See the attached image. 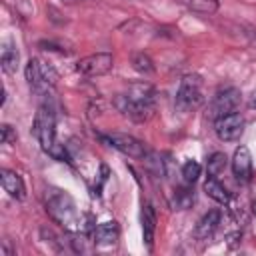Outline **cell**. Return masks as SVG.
<instances>
[{
    "label": "cell",
    "mask_w": 256,
    "mask_h": 256,
    "mask_svg": "<svg viewBox=\"0 0 256 256\" xmlns=\"http://www.w3.org/2000/svg\"><path fill=\"white\" fill-rule=\"evenodd\" d=\"M232 172L236 176L238 182H248L250 176H252V156H250V150L248 146H238L234 150V156H232Z\"/></svg>",
    "instance_id": "obj_10"
},
{
    "label": "cell",
    "mask_w": 256,
    "mask_h": 256,
    "mask_svg": "<svg viewBox=\"0 0 256 256\" xmlns=\"http://www.w3.org/2000/svg\"><path fill=\"white\" fill-rule=\"evenodd\" d=\"M46 210H48L50 216H52L56 222H60L62 226L66 224L68 228H74V224L78 222V210H76L74 200H72L68 194L60 192V190H54V192L48 196V200H46Z\"/></svg>",
    "instance_id": "obj_4"
},
{
    "label": "cell",
    "mask_w": 256,
    "mask_h": 256,
    "mask_svg": "<svg viewBox=\"0 0 256 256\" xmlns=\"http://www.w3.org/2000/svg\"><path fill=\"white\" fill-rule=\"evenodd\" d=\"M220 218H222V212H220V210H208V212L200 218V222L196 224V230H194L196 238H200V240L210 238V236L214 234V230L218 228Z\"/></svg>",
    "instance_id": "obj_13"
},
{
    "label": "cell",
    "mask_w": 256,
    "mask_h": 256,
    "mask_svg": "<svg viewBox=\"0 0 256 256\" xmlns=\"http://www.w3.org/2000/svg\"><path fill=\"white\" fill-rule=\"evenodd\" d=\"M68 2H82V0H68Z\"/></svg>",
    "instance_id": "obj_24"
},
{
    "label": "cell",
    "mask_w": 256,
    "mask_h": 256,
    "mask_svg": "<svg viewBox=\"0 0 256 256\" xmlns=\"http://www.w3.org/2000/svg\"><path fill=\"white\" fill-rule=\"evenodd\" d=\"M132 66H134L136 72H140V74H144V76L154 74V70H156L152 58H150L148 54H144V52H136V54H132Z\"/></svg>",
    "instance_id": "obj_18"
},
{
    "label": "cell",
    "mask_w": 256,
    "mask_h": 256,
    "mask_svg": "<svg viewBox=\"0 0 256 256\" xmlns=\"http://www.w3.org/2000/svg\"><path fill=\"white\" fill-rule=\"evenodd\" d=\"M34 136L44 152H48L56 160H68L64 146L56 140V116L50 104L38 106V112L34 116Z\"/></svg>",
    "instance_id": "obj_2"
},
{
    "label": "cell",
    "mask_w": 256,
    "mask_h": 256,
    "mask_svg": "<svg viewBox=\"0 0 256 256\" xmlns=\"http://www.w3.org/2000/svg\"><path fill=\"white\" fill-rule=\"evenodd\" d=\"M24 74H26L28 86L36 94H40V96H44L54 86V74H52V70L46 68V64H42L38 58H30L28 60Z\"/></svg>",
    "instance_id": "obj_5"
},
{
    "label": "cell",
    "mask_w": 256,
    "mask_h": 256,
    "mask_svg": "<svg viewBox=\"0 0 256 256\" xmlns=\"http://www.w3.org/2000/svg\"><path fill=\"white\" fill-rule=\"evenodd\" d=\"M240 102V92L236 88H224V90H218L210 102V116L216 120L218 116H224V114H230L236 110Z\"/></svg>",
    "instance_id": "obj_9"
},
{
    "label": "cell",
    "mask_w": 256,
    "mask_h": 256,
    "mask_svg": "<svg viewBox=\"0 0 256 256\" xmlns=\"http://www.w3.org/2000/svg\"><path fill=\"white\" fill-rule=\"evenodd\" d=\"M0 130H2V144H10V142L16 140V132L12 130L10 124H2Z\"/></svg>",
    "instance_id": "obj_22"
},
{
    "label": "cell",
    "mask_w": 256,
    "mask_h": 256,
    "mask_svg": "<svg viewBox=\"0 0 256 256\" xmlns=\"http://www.w3.org/2000/svg\"><path fill=\"white\" fill-rule=\"evenodd\" d=\"M0 62H2V70L6 74H14L18 70V62H20V52L16 48V44L12 40H6L2 44V52H0Z\"/></svg>",
    "instance_id": "obj_15"
},
{
    "label": "cell",
    "mask_w": 256,
    "mask_h": 256,
    "mask_svg": "<svg viewBox=\"0 0 256 256\" xmlns=\"http://www.w3.org/2000/svg\"><path fill=\"white\" fill-rule=\"evenodd\" d=\"M180 174H182V180L186 184H194L198 180V176H200V164L196 160H188V162H184Z\"/></svg>",
    "instance_id": "obj_20"
},
{
    "label": "cell",
    "mask_w": 256,
    "mask_h": 256,
    "mask_svg": "<svg viewBox=\"0 0 256 256\" xmlns=\"http://www.w3.org/2000/svg\"><path fill=\"white\" fill-rule=\"evenodd\" d=\"M204 192H206V196H210V198H212L214 202H218V204H228V202H230V194H228V190L218 182V178L208 176L206 182H204Z\"/></svg>",
    "instance_id": "obj_16"
},
{
    "label": "cell",
    "mask_w": 256,
    "mask_h": 256,
    "mask_svg": "<svg viewBox=\"0 0 256 256\" xmlns=\"http://www.w3.org/2000/svg\"><path fill=\"white\" fill-rule=\"evenodd\" d=\"M186 4L198 14H214L218 10V0H186Z\"/></svg>",
    "instance_id": "obj_19"
},
{
    "label": "cell",
    "mask_w": 256,
    "mask_h": 256,
    "mask_svg": "<svg viewBox=\"0 0 256 256\" xmlns=\"http://www.w3.org/2000/svg\"><path fill=\"white\" fill-rule=\"evenodd\" d=\"M0 182H2L4 192H8V196H12V198H16V200H24V198H26L24 180H22V176L16 174L14 170L2 168V170H0Z\"/></svg>",
    "instance_id": "obj_11"
},
{
    "label": "cell",
    "mask_w": 256,
    "mask_h": 256,
    "mask_svg": "<svg viewBox=\"0 0 256 256\" xmlns=\"http://www.w3.org/2000/svg\"><path fill=\"white\" fill-rule=\"evenodd\" d=\"M226 154H222V152H214L208 160H206V172H208V176H212V178H218L222 172H224V168H226Z\"/></svg>",
    "instance_id": "obj_17"
},
{
    "label": "cell",
    "mask_w": 256,
    "mask_h": 256,
    "mask_svg": "<svg viewBox=\"0 0 256 256\" xmlns=\"http://www.w3.org/2000/svg\"><path fill=\"white\" fill-rule=\"evenodd\" d=\"M114 106L122 116L134 122H146L154 112V88L148 84H132L128 94L114 98Z\"/></svg>",
    "instance_id": "obj_1"
},
{
    "label": "cell",
    "mask_w": 256,
    "mask_h": 256,
    "mask_svg": "<svg viewBox=\"0 0 256 256\" xmlns=\"http://www.w3.org/2000/svg\"><path fill=\"white\" fill-rule=\"evenodd\" d=\"M118 236H120V228L114 220L112 222H102L94 228V242L98 246H110L118 240Z\"/></svg>",
    "instance_id": "obj_14"
},
{
    "label": "cell",
    "mask_w": 256,
    "mask_h": 256,
    "mask_svg": "<svg viewBox=\"0 0 256 256\" xmlns=\"http://www.w3.org/2000/svg\"><path fill=\"white\" fill-rule=\"evenodd\" d=\"M250 106H254V108H256V94L252 96V100H250Z\"/></svg>",
    "instance_id": "obj_23"
},
{
    "label": "cell",
    "mask_w": 256,
    "mask_h": 256,
    "mask_svg": "<svg viewBox=\"0 0 256 256\" xmlns=\"http://www.w3.org/2000/svg\"><path fill=\"white\" fill-rule=\"evenodd\" d=\"M204 94V82L198 74H186L180 80V86L176 90V110L178 112H190L200 106Z\"/></svg>",
    "instance_id": "obj_3"
},
{
    "label": "cell",
    "mask_w": 256,
    "mask_h": 256,
    "mask_svg": "<svg viewBox=\"0 0 256 256\" xmlns=\"http://www.w3.org/2000/svg\"><path fill=\"white\" fill-rule=\"evenodd\" d=\"M114 66V58L110 52H96V54H90L82 60H78L76 68L80 74L84 76H102L106 72H110Z\"/></svg>",
    "instance_id": "obj_7"
},
{
    "label": "cell",
    "mask_w": 256,
    "mask_h": 256,
    "mask_svg": "<svg viewBox=\"0 0 256 256\" xmlns=\"http://www.w3.org/2000/svg\"><path fill=\"white\" fill-rule=\"evenodd\" d=\"M214 132L218 136V140L222 142H234L242 136L244 132V118L238 112H230L224 116H218L214 120Z\"/></svg>",
    "instance_id": "obj_6"
},
{
    "label": "cell",
    "mask_w": 256,
    "mask_h": 256,
    "mask_svg": "<svg viewBox=\"0 0 256 256\" xmlns=\"http://www.w3.org/2000/svg\"><path fill=\"white\" fill-rule=\"evenodd\" d=\"M156 222H158V216H156V208L146 202L142 206V238H144V244L148 248H152L154 244V234H156Z\"/></svg>",
    "instance_id": "obj_12"
},
{
    "label": "cell",
    "mask_w": 256,
    "mask_h": 256,
    "mask_svg": "<svg viewBox=\"0 0 256 256\" xmlns=\"http://www.w3.org/2000/svg\"><path fill=\"white\" fill-rule=\"evenodd\" d=\"M102 140L108 142L118 152L130 156V158H144L146 156L144 142L134 138V136H128V134H108V136H102Z\"/></svg>",
    "instance_id": "obj_8"
},
{
    "label": "cell",
    "mask_w": 256,
    "mask_h": 256,
    "mask_svg": "<svg viewBox=\"0 0 256 256\" xmlns=\"http://www.w3.org/2000/svg\"><path fill=\"white\" fill-rule=\"evenodd\" d=\"M176 196L180 198V200H174V206H176L178 210H184V208L192 202V192H190V190H180Z\"/></svg>",
    "instance_id": "obj_21"
}]
</instances>
